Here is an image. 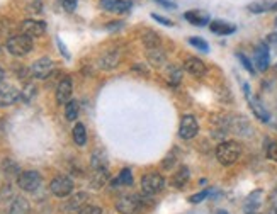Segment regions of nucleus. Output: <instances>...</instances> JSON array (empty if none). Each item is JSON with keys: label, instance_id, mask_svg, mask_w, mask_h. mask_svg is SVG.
Segmentation results:
<instances>
[{"label": "nucleus", "instance_id": "obj_10", "mask_svg": "<svg viewBox=\"0 0 277 214\" xmlns=\"http://www.w3.org/2000/svg\"><path fill=\"white\" fill-rule=\"evenodd\" d=\"M21 97V90L17 87H14L12 83H0V105L7 107L12 105L14 102L19 100Z\"/></svg>", "mask_w": 277, "mask_h": 214}, {"label": "nucleus", "instance_id": "obj_42", "mask_svg": "<svg viewBox=\"0 0 277 214\" xmlns=\"http://www.w3.org/2000/svg\"><path fill=\"white\" fill-rule=\"evenodd\" d=\"M167 162H163V169H167V170H170L172 167H173V164H175V156H168V158H165Z\"/></svg>", "mask_w": 277, "mask_h": 214}, {"label": "nucleus", "instance_id": "obj_32", "mask_svg": "<svg viewBox=\"0 0 277 214\" xmlns=\"http://www.w3.org/2000/svg\"><path fill=\"white\" fill-rule=\"evenodd\" d=\"M260 195H262L260 190H255L253 194L248 195V199H247V211L248 212L255 211V209L260 206V201H257V197H260Z\"/></svg>", "mask_w": 277, "mask_h": 214}, {"label": "nucleus", "instance_id": "obj_2", "mask_svg": "<svg viewBox=\"0 0 277 214\" xmlns=\"http://www.w3.org/2000/svg\"><path fill=\"white\" fill-rule=\"evenodd\" d=\"M6 48L14 57H26L32 51V39L26 34H14L7 39Z\"/></svg>", "mask_w": 277, "mask_h": 214}, {"label": "nucleus", "instance_id": "obj_4", "mask_svg": "<svg viewBox=\"0 0 277 214\" xmlns=\"http://www.w3.org/2000/svg\"><path fill=\"white\" fill-rule=\"evenodd\" d=\"M17 185L24 192H36L41 185V175L36 170H26L21 172L17 177Z\"/></svg>", "mask_w": 277, "mask_h": 214}, {"label": "nucleus", "instance_id": "obj_35", "mask_svg": "<svg viewBox=\"0 0 277 214\" xmlns=\"http://www.w3.org/2000/svg\"><path fill=\"white\" fill-rule=\"evenodd\" d=\"M189 43L194 46V48H197L199 51H204V53H208L209 51V44L206 43V41L203 38H197V36H192V38H189Z\"/></svg>", "mask_w": 277, "mask_h": 214}, {"label": "nucleus", "instance_id": "obj_25", "mask_svg": "<svg viewBox=\"0 0 277 214\" xmlns=\"http://www.w3.org/2000/svg\"><path fill=\"white\" fill-rule=\"evenodd\" d=\"M142 41L148 49H153V48H158V46H160V36L152 29H145V32L142 34Z\"/></svg>", "mask_w": 277, "mask_h": 214}, {"label": "nucleus", "instance_id": "obj_21", "mask_svg": "<svg viewBox=\"0 0 277 214\" xmlns=\"http://www.w3.org/2000/svg\"><path fill=\"white\" fill-rule=\"evenodd\" d=\"M165 78L172 87H177L182 82V68L177 65H168L165 68Z\"/></svg>", "mask_w": 277, "mask_h": 214}, {"label": "nucleus", "instance_id": "obj_38", "mask_svg": "<svg viewBox=\"0 0 277 214\" xmlns=\"http://www.w3.org/2000/svg\"><path fill=\"white\" fill-rule=\"evenodd\" d=\"M78 214H102V209L97 206H85L78 211Z\"/></svg>", "mask_w": 277, "mask_h": 214}, {"label": "nucleus", "instance_id": "obj_8", "mask_svg": "<svg viewBox=\"0 0 277 214\" xmlns=\"http://www.w3.org/2000/svg\"><path fill=\"white\" fill-rule=\"evenodd\" d=\"M197 133H199V124H197V119L194 116L191 114L182 116L179 124V136L182 139H192L197 136Z\"/></svg>", "mask_w": 277, "mask_h": 214}, {"label": "nucleus", "instance_id": "obj_13", "mask_svg": "<svg viewBox=\"0 0 277 214\" xmlns=\"http://www.w3.org/2000/svg\"><path fill=\"white\" fill-rule=\"evenodd\" d=\"M99 6L112 14H126L131 11V2L128 0H101Z\"/></svg>", "mask_w": 277, "mask_h": 214}, {"label": "nucleus", "instance_id": "obj_45", "mask_svg": "<svg viewBox=\"0 0 277 214\" xmlns=\"http://www.w3.org/2000/svg\"><path fill=\"white\" fill-rule=\"evenodd\" d=\"M4 78H6V72H4V68L0 67V83L4 82Z\"/></svg>", "mask_w": 277, "mask_h": 214}, {"label": "nucleus", "instance_id": "obj_23", "mask_svg": "<svg viewBox=\"0 0 277 214\" xmlns=\"http://www.w3.org/2000/svg\"><path fill=\"white\" fill-rule=\"evenodd\" d=\"M87 199L88 195L85 192H77L73 195V197H70V201H67V211H80L82 207L87 206Z\"/></svg>", "mask_w": 277, "mask_h": 214}, {"label": "nucleus", "instance_id": "obj_40", "mask_svg": "<svg viewBox=\"0 0 277 214\" xmlns=\"http://www.w3.org/2000/svg\"><path fill=\"white\" fill-rule=\"evenodd\" d=\"M152 19H155L157 22H162V24L167 26V27L173 26V22L170 19H167V17H163V16H158V14H152Z\"/></svg>", "mask_w": 277, "mask_h": 214}, {"label": "nucleus", "instance_id": "obj_17", "mask_svg": "<svg viewBox=\"0 0 277 214\" xmlns=\"http://www.w3.org/2000/svg\"><path fill=\"white\" fill-rule=\"evenodd\" d=\"M184 19L189 21L192 26L203 27L206 24H209V14H206L203 11H197V9H194V11H189V12L184 14Z\"/></svg>", "mask_w": 277, "mask_h": 214}, {"label": "nucleus", "instance_id": "obj_14", "mask_svg": "<svg viewBox=\"0 0 277 214\" xmlns=\"http://www.w3.org/2000/svg\"><path fill=\"white\" fill-rule=\"evenodd\" d=\"M184 68H186V72H189L191 75H194L197 78H201V77H204L206 75V65L203 60H199V58H196V57H189V58H186V62H184Z\"/></svg>", "mask_w": 277, "mask_h": 214}, {"label": "nucleus", "instance_id": "obj_12", "mask_svg": "<svg viewBox=\"0 0 277 214\" xmlns=\"http://www.w3.org/2000/svg\"><path fill=\"white\" fill-rule=\"evenodd\" d=\"M270 65V53H269V44L260 43L255 48V67L259 72H267Z\"/></svg>", "mask_w": 277, "mask_h": 214}, {"label": "nucleus", "instance_id": "obj_43", "mask_svg": "<svg viewBox=\"0 0 277 214\" xmlns=\"http://www.w3.org/2000/svg\"><path fill=\"white\" fill-rule=\"evenodd\" d=\"M267 44H277V32H272V34L267 36Z\"/></svg>", "mask_w": 277, "mask_h": 214}, {"label": "nucleus", "instance_id": "obj_34", "mask_svg": "<svg viewBox=\"0 0 277 214\" xmlns=\"http://www.w3.org/2000/svg\"><path fill=\"white\" fill-rule=\"evenodd\" d=\"M36 92H37V88L32 85V83H27V85L24 87V90L21 92L22 100H24V102H31L36 97Z\"/></svg>", "mask_w": 277, "mask_h": 214}, {"label": "nucleus", "instance_id": "obj_48", "mask_svg": "<svg viewBox=\"0 0 277 214\" xmlns=\"http://www.w3.org/2000/svg\"><path fill=\"white\" fill-rule=\"evenodd\" d=\"M0 53H2V46H0Z\"/></svg>", "mask_w": 277, "mask_h": 214}, {"label": "nucleus", "instance_id": "obj_50", "mask_svg": "<svg viewBox=\"0 0 277 214\" xmlns=\"http://www.w3.org/2000/svg\"><path fill=\"white\" fill-rule=\"evenodd\" d=\"M275 70H277V67H275Z\"/></svg>", "mask_w": 277, "mask_h": 214}, {"label": "nucleus", "instance_id": "obj_18", "mask_svg": "<svg viewBox=\"0 0 277 214\" xmlns=\"http://www.w3.org/2000/svg\"><path fill=\"white\" fill-rule=\"evenodd\" d=\"M31 206L29 201L24 197H14V201L11 202V206L7 209V214H29Z\"/></svg>", "mask_w": 277, "mask_h": 214}, {"label": "nucleus", "instance_id": "obj_1", "mask_svg": "<svg viewBox=\"0 0 277 214\" xmlns=\"http://www.w3.org/2000/svg\"><path fill=\"white\" fill-rule=\"evenodd\" d=\"M240 155H242L240 143L232 141V139L219 143V145L216 146V160H218L223 167H229V165L237 164Z\"/></svg>", "mask_w": 277, "mask_h": 214}, {"label": "nucleus", "instance_id": "obj_33", "mask_svg": "<svg viewBox=\"0 0 277 214\" xmlns=\"http://www.w3.org/2000/svg\"><path fill=\"white\" fill-rule=\"evenodd\" d=\"M265 155L270 160L277 162V139H269L265 141Z\"/></svg>", "mask_w": 277, "mask_h": 214}, {"label": "nucleus", "instance_id": "obj_47", "mask_svg": "<svg viewBox=\"0 0 277 214\" xmlns=\"http://www.w3.org/2000/svg\"><path fill=\"white\" fill-rule=\"evenodd\" d=\"M216 214H228V212H226V211H218Z\"/></svg>", "mask_w": 277, "mask_h": 214}, {"label": "nucleus", "instance_id": "obj_36", "mask_svg": "<svg viewBox=\"0 0 277 214\" xmlns=\"http://www.w3.org/2000/svg\"><path fill=\"white\" fill-rule=\"evenodd\" d=\"M237 58L240 60L242 65H243V68H245L248 73H252V75H253V73H255V67H253L252 62L245 57V55H243V53H238V55H237Z\"/></svg>", "mask_w": 277, "mask_h": 214}, {"label": "nucleus", "instance_id": "obj_49", "mask_svg": "<svg viewBox=\"0 0 277 214\" xmlns=\"http://www.w3.org/2000/svg\"><path fill=\"white\" fill-rule=\"evenodd\" d=\"M275 24H277V19H275Z\"/></svg>", "mask_w": 277, "mask_h": 214}, {"label": "nucleus", "instance_id": "obj_7", "mask_svg": "<svg viewBox=\"0 0 277 214\" xmlns=\"http://www.w3.org/2000/svg\"><path fill=\"white\" fill-rule=\"evenodd\" d=\"M53 68H55L53 60L48 58V57H43V58L36 60V62L31 65L29 72H31V75L34 77V78H39V80H44V78H48V77L51 75V72H53Z\"/></svg>", "mask_w": 277, "mask_h": 214}, {"label": "nucleus", "instance_id": "obj_9", "mask_svg": "<svg viewBox=\"0 0 277 214\" xmlns=\"http://www.w3.org/2000/svg\"><path fill=\"white\" fill-rule=\"evenodd\" d=\"M21 32L29 38H39L46 32V22L43 21H36V19H26L21 22Z\"/></svg>", "mask_w": 277, "mask_h": 214}, {"label": "nucleus", "instance_id": "obj_26", "mask_svg": "<svg viewBox=\"0 0 277 214\" xmlns=\"http://www.w3.org/2000/svg\"><path fill=\"white\" fill-rule=\"evenodd\" d=\"M247 9L252 14H264V12H270L272 9V2L270 0H255V2L248 4Z\"/></svg>", "mask_w": 277, "mask_h": 214}, {"label": "nucleus", "instance_id": "obj_19", "mask_svg": "<svg viewBox=\"0 0 277 214\" xmlns=\"http://www.w3.org/2000/svg\"><path fill=\"white\" fill-rule=\"evenodd\" d=\"M117 63H119V53H117V51H107V53H104L99 58V67L102 70L116 68Z\"/></svg>", "mask_w": 277, "mask_h": 214}, {"label": "nucleus", "instance_id": "obj_6", "mask_svg": "<svg viewBox=\"0 0 277 214\" xmlns=\"http://www.w3.org/2000/svg\"><path fill=\"white\" fill-rule=\"evenodd\" d=\"M50 190L56 197H67V195L73 192V180L67 175H58L51 180Z\"/></svg>", "mask_w": 277, "mask_h": 214}, {"label": "nucleus", "instance_id": "obj_39", "mask_svg": "<svg viewBox=\"0 0 277 214\" xmlns=\"http://www.w3.org/2000/svg\"><path fill=\"white\" fill-rule=\"evenodd\" d=\"M77 4L78 0H62V6L67 12H73L75 9H77Z\"/></svg>", "mask_w": 277, "mask_h": 214}, {"label": "nucleus", "instance_id": "obj_20", "mask_svg": "<svg viewBox=\"0 0 277 214\" xmlns=\"http://www.w3.org/2000/svg\"><path fill=\"white\" fill-rule=\"evenodd\" d=\"M189 177H191V172L189 169H187L186 165H182L179 170L173 174L172 177V185L173 187H177V189H184L186 187V184L189 182Z\"/></svg>", "mask_w": 277, "mask_h": 214}, {"label": "nucleus", "instance_id": "obj_5", "mask_svg": "<svg viewBox=\"0 0 277 214\" xmlns=\"http://www.w3.org/2000/svg\"><path fill=\"white\" fill-rule=\"evenodd\" d=\"M116 209L121 214H140V211H142V197L140 195H121L116 202Z\"/></svg>", "mask_w": 277, "mask_h": 214}, {"label": "nucleus", "instance_id": "obj_44", "mask_svg": "<svg viewBox=\"0 0 277 214\" xmlns=\"http://www.w3.org/2000/svg\"><path fill=\"white\" fill-rule=\"evenodd\" d=\"M111 26H107V29H119V27H123V22H109Z\"/></svg>", "mask_w": 277, "mask_h": 214}, {"label": "nucleus", "instance_id": "obj_11", "mask_svg": "<svg viewBox=\"0 0 277 214\" xmlns=\"http://www.w3.org/2000/svg\"><path fill=\"white\" fill-rule=\"evenodd\" d=\"M72 92H73V83H72V78L70 77H65L63 80H60L58 87H56V102L60 105H67L70 99H72Z\"/></svg>", "mask_w": 277, "mask_h": 214}, {"label": "nucleus", "instance_id": "obj_22", "mask_svg": "<svg viewBox=\"0 0 277 214\" xmlns=\"http://www.w3.org/2000/svg\"><path fill=\"white\" fill-rule=\"evenodd\" d=\"M109 180V170H94V174L90 177V187L92 189H102L106 185V182Z\"/></svg>", "mask_w": 277, "mask_h": 214}, {"label": "nucleus", "instance_id": "obj_41", "mask_svg": "<svg viewBox=\"0 0 277 214\" xmlns=\"http://www.w3.org/2000/svg\"><path fill=\"white\" fill-rule=\"evenodd\" d=\"M56 43H58V48L60 49H62V53H63V57L65 58H67V60H70V53H68V51H67V46H65L63 43H62V39H56Z\"/></svg>", "mask_w": 277, "mask_h": 214}, {"label": "nucleus", "instance_id": "obj_29", "mask_svg": "<svg viewBox=\"0 0 277 214\" xmlns=\"http://www.w3.org/2000/svg\"><path fill=\"white\" fill-rule=\"evenodd\" d=\"M78 113H80V105H78L77 100H70L67 105H65V116H67L68 121H75L78 118Z\"/></svg>", "mask_w": 277, "mask_h": 214}, {"label": "nucleus", "instance_id": "obj_30", "mask_svg": "<svg viewBox=\"0 0 277 214\" xmlns=\"http://www.w3.org/2000/svg\"><path fill=\"white\" fill-rule=\"evenodd\" d=\"M133 184V172L131 169H123L119 177L112 182V185H131Z\"/></svg>", "mask_w": 277, "mask_h": 214}, {"label": "nucleus", "instance_id": "obj_24", "mask_svg": "<svg viewBox=\"0 0 277 214\" xmlns=\"http://www.w3.org/2000/svg\"><path fill=\"white\" fill-rule=\"evenodd\" d=\"M148 62L150 65H153V67H162V65H165L167 62V55L165 51L160 49V48H153V49H148Z\"/></svg>", "mask_w": 277, "mask_h": 214}, {"label": "nucleus", "instance_id": "obj_3", "mask_svg": "<svg viewBox=\"0 0 277 214\" xmlns=\"http://www.w3.org/2000/svg\"><path fill=\"white\" fill-rule=\"evenodd\" d=\"M163 187H165V179L157 174V172H152V174L143 175L142 179V192L145 195H155L158 192H162Z\"/></svg>", "mask_w": 277, "mask_h": 214}, {"label": "nucleus", "instance_id": "obj_15", "mask_svg": "<svg viewBox=\"0 0 277 214\" xmlns=\"http://www.w3.org/2000/svg\"><path fill=\"white\" fill-rule=\"evenodd\" d=\"M209 29H211V32H214V34L228 36V34H233V32L237 31V26L232 24V22L216 19V21H211L209 22Z\"/></svg>", "mask_w": 277, "mask_h": 214}, {"label": "nucleus", "instance_id": "obj_46", "mask_svg": "<svg viewBox=\"0 0 277 214\" xmlns=\"http://www.w3.org/2000/svg\"><path fill=\"white\" fill-rule=\"evenodd\" d=\"M270 12H277V0H275V2H272V9H270Z\"/></svg>", "mask_w": 277, "mask_h": 214}, {"label": "nucleus", "instance_id": "obj_16", "mask_svg": "<svg viewBox=\"0 0 277 214\" xmlns=\"http://www.w3.org/2000/svg\"><path fill=\"white\" fill-rule=\"evenodd\" d=\"M248 104H250L252 113L255 114L257 119H260L262 123H269V121H270V114H269V111L265 109L264 104H262L259 99H255V97H248Z\"/></svg>", "mask_w": 277, "mask_h": 214}, {"label": "nucleus", "instance_id": "obj_27", "mask_svg": "<svg viewBox=\"0 0 277 214\" xmlns=\"http://www.w3.org/2000/svg\"><path fill=\"white\" fill-rule=\"evenodd\" d=\"M73 141L77 143V146H85L87 143V129L82 123H77L73 128Z\"/></svg>", "mask_w": 277, "mask_h": 214}, {"label": "nucleus", "instance_id": "obj_28", "mask_svg": "<svg viewBox=\"0 0 277 214\" xmlns=\"http://www.w3.org/2000/svg\"><path fill=\"white\" fill-rule=\"evenodd\" d=\"M90 165L94 170H104L107 169V158L102 151H96L92 155V160H90Z\"/></svg>", "mask_w": 277, "mask_h": 214}, {"label": "nucleus", "instance_id": "obj_31", "mask_svg": "<svg viewBox=\"0 0 277 214\" xmlns=\"http://www.w3.org/2000/svg\"><path fill=\"white\" fill-rule=\"evenodd\" d=\"M2 169H4V172H6L7 177H12V175H17L19 177V174H21V172H19V167H17L16 162L9 160V158L2 164Z\"/></svg>", "mask_w": 277, "mask_h": 214}, {"label": "nucleus", "instance_id": "obj_37", "mask_svg": "<svg viewBox=\"0 0 277 214\" xmlns=\"http://www.w3.org/2000/svg\"><path fill=\"white\" fill-rule=\"evenodd\" d=\"M209 195V190L206 189V190H203V192H199V194H194V195H191V199L189 201L192 202V204H197V202H201V201H204L206 197Z\"/></svg>", "mask_w": 277, "mask_h": 214}]
</instances>
